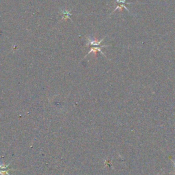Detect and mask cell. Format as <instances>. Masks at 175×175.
I'll use <instances>...</instances> for the list:
<instances>
[{
    "mask_svg": "<svg viewBox=\"0 0 175 175\" xmlns=\"http://www.w3.org/2000/svg\"><path fill=\"white\" fill-rule=\"evenodd\" d=\"M116 1L118 5H117L116 7L114 10V11L112 12H111V14H112L113 12H114V11H116V10H118V9H121L122 8H125V9L126 10V11H128L130 13L129 10L128 8H126V4H131V3H126V0H116Z\"/></svg>",
    "mask_w": 175,
    "mask_h": 175,
    "instance_id": "obj_2",
    "label": "cell"
},
{
    "mask_svg": "<svg viewBox=\"0 0 175 175\" xmlns=\"http://www.w3.org/2000/svg\"><path fill=\"white\" fill-rule=\"evenodd\" d=\"M172 161H173V163H174V167H175V161H174V160H172Z\"/></svg>",
    "mask_w": 175,
    "mask_h": 175,
    "instance_id": "obj_5",
    "label": "cell"
},
{
    "mask_svg": "<svg viewBox=\"0 0 175 175\" xmlns=\"http://www.w3.org/2000/svg\"><path fill=\"white\" fill-rule=\"evenodd\" d=\"M110 47V46H109V45H101V46H98V47H92L91 49L89 51V52L88 53V54L86 55L85 57L87 56L88 55H89L90 54H92V53H94V54L96 55V51H99V52H100L101 54L103 55V56H105V58H107V57L105 56V54H103L102 51H101V49H102V48H103V47Z\"/></svg>",
    "mask_w": 175,
    "mask_h": 175,
    "instance_id": "obj_3",
    "label": "cell"
},
{
    "mask_svg": "<svg viewBox=\"0 0 175 175\" xmlns=\"http://www.w3.org/2000/svg\"><path fill=\"white\" fill-rule=\"evenodd\" d=\"M71 10H64L62 9L60 10V12H61V14H62V19H71L70 16L71 15Z\"/></svg>",
    "mask_w": 175,
    "mask_h": 175,
    "instance_id": "obj_4",
    "label": "cell"
},
{
    "mask_svg": "<svg viewBox=\"0 0 175 175\" xmlns=\"http://www.w3.org/2000/svg\"><path fill=\"white\" fill-rule=\"evenodd\" d=\"M87 39H88V41L86 45L92 46V47H98V46H101L100 44L101 43V42L105 39V38H103V39L101 40V41H97V40L94 39V38H92V37H88Z\"/></svg>",
    "mask_w": 175,
    "mask_h": 175,
    "instance_id": "obj_1",
    "label": "cell"
}]
</instances>
